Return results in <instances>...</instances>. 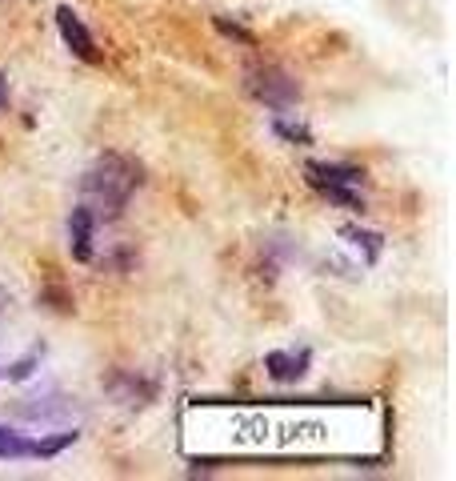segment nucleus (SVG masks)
<instances>
[{
  "label": "nucleus",
  "instance_id": "obj_1",
  "mask_svg": "<svg viewBox=\"0 0 456 481\" xmlns=\"http://www.w3.org/2000/svg\"><path fill=\"white\" fill-rule=\"evenodd\" d=\"M136 184H141V169H136L128 156L105 153L85 173V209L92 217H116V212L128 205Z\"/></svg>",
  "mask_w": 456,
  "mask_h": 481
},
{
  "label": "nucleus",
  "instance_id": "obj_2",
  "mask_svg": "<svg viewBox=\"0 0 456 481\" xmlns=\"http://www.w3.org/2000/svg\"><path fill=\"white\" fill-rule=\"evenodd\" d=\"M248 92H253L256 100H265L268 108H288L301 97L296 80H288L281 69H253L248 72Z\"/></svg>",
  "mask_w": 456,
  "mask_h": 481
},
{
  "label": "nucleus",
  "instance_id": "obj_3",
  "mask_svg": "<svg viewBox=\"0 0 456 481\" xmlns=\"http://www.w3.org/2000/svg\"><path fill=\"white\" fill-rule=\"evenodd\" d=\"M57 29H60V36H64V44H69L77 57H85V61H97V44H92V36H88V29L80 24V16L72 13L69 5H60L57 8Z\"/></svg>",
  "mask_w": 456,
  "mask_h": 481
},
{
  "label": "nucleus",
  "instance_id": "obj_4",
  "mask_svg": "<svg viewBox=\"0 0 456 481\" xmlns=\"http://www.w3.org/2000/svg\"><path fill=\"white\" fill-rule=\"evenodd\" d=\"M309 184H316V189L332 193V189H349V184H357L365 173L360 169H349V165H309Z\"/></svg>",
  "mask_w": 456,
  "mask_h": 481
},
{
  "label": "nucleus",
  "instance_id": "obj_5",
  "mask_svg": "<svg viewBox=\"0 0 456 481\" xmlns=\"http://www.w3.org/2000/svg\"><path fill=\"white\" fill-rule=\"evenodd\" d=\"M92 225H97V217L80 205L72 209V221H69V245H72V257L77 261H92Z\"/></svg>",
  "mask_w": 456,
  "mask_h": 481
},
{
  "label": "nucleus",
  "instance_id": "obj_6",
  "mask_svg": "<svg viewBox=\"0 0 456 481\" xmlns=\"http://www.w3.org/2000/svg\"><path fill=\"white\" fill-rule=\"evenodd\" d=\"M265 369L273 382H296V377H304V369H309V354H284V349H273V354L265 357Z\"/></svg>",
  "mask_w": 456,
  "mask_h": 481
},
{
  "label": "nucleus",
  "instance_id": "obj_7",
  "mask_svg": "<svg viewBox=\"0 0 456 481\" xmlns=\"http://www.w3.org/2000/svg\"><path fill=\"white\" fill-rule=\"evenodd\" d=\"M0 457H33V441L13 429H0Z\"/></svg>",
  "mask_w": 456,
  "mask_h": 481
},
{
  "label": "nucleus",
  "instance_id": "obj_8",
  "mask_svg": "<svg viewBox=\"0 0 456 481\" xmlns=\"http://www.w3.org/2000/svg\"><path fill=\"white\" fill-rule=\"evenodd\" d=\"M344 237H352L357 245H365L368 249V261H377V257H380V237L377 233H365V229H344Z\"/></svg>",
  "mask_w": 456,
  "mask_h": 481
},
{
  "label": "nucleus",
  "instance_id": "obj_9",
  "mask_svg": "<svg viewBox=\"0 0 456 481\" xmlns=\"http://www.w3.org/2000/svg\"><path fill=\"white\" fill-rule=\"evenodd\" d=\"M217 29L225 33V36H232V41H240V44H256V36H253V33L240 29V24H232V21H225V16H217Z\"/></svg>",
  "mask_w": 456,
  "mask_h": 481
},
{
  "label": "nucleus",
  "instance_id": "obj_10",
  "mask_svg": "<svg viewBox=\"0 0 456 481\" xmlns=\"http://www.w3.org/2000/svg\"><path fill=\"white\" fill-rule=\"evenodd\" d=\"M276 133L288 137V141H301V145H309V141H312L309 128H304V125H288V120H276Z\"/></svg>",
  "mask_w": 456,
  "mask_h": 481
},
{
  "label": "nucleus",
  "instance_id": "obj_11",
  "mask_svg": "<svg viewBox=\"0 0 456 481\" xmlns=\"http://www.w3.org/2000/svg\"><path fill=\"white\" fill-rule=\"evenodd\" d=\"M33 361H36V357H24V361H16V365L8 369V377H16V382H21V377H29V373H33Z\"/></svg>",
  "mask_w": 456,
  "mask_h": 481
}]
</instances>
